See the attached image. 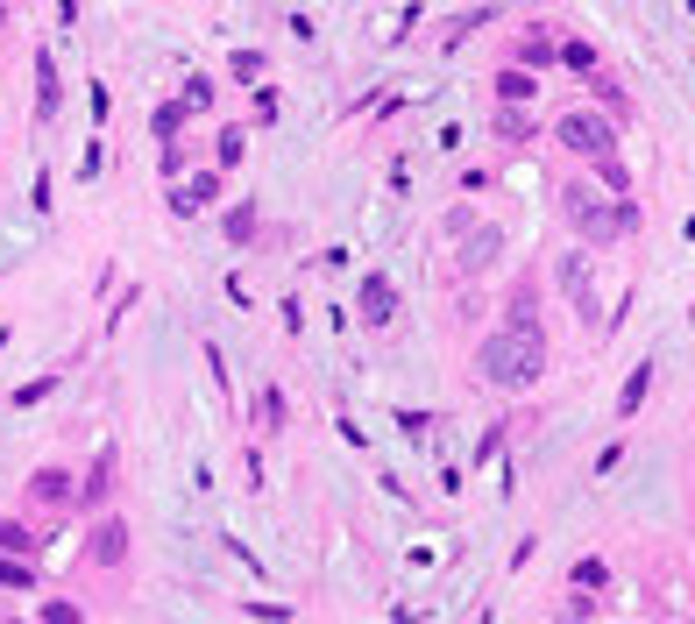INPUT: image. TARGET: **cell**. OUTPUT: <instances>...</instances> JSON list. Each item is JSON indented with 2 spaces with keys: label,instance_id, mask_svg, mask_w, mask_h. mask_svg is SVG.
<instances>
[{
  "label": "cell",
  "instance_id": "1",
  "mask_svg": "<svg viewBox=\"0 0 695 624\" xmlns=\"http://www.w3.org/2000/svg\"><path fill=\"white\" fill-rule=\"evenodd\" d=\"M511 312H518V320H511L504 334H490L476 362H483L490 383H504V390H532L539 376H547V341H539V327L525 320V298H518Z\"/></svg>",
  "mask_w": 695,
  "mask_h": 624
},
{
  "label": "cell",
  "instance_id": "2",
  "mask_svg": "<svg viewBox=\"0 0 695 624\" xmlns=\"http://www.w3.org/2000/svg\"><path fill=\"white\" fill-rule=\"evenodd\" d=\"M568 213H575V227L589 234V242H610V234L639 227V206H632V199H625V206H596L589 192H568Z\"/></svg>",
  "mask_w": 695,
  "mask_h": 624
},
{
  "label": "cell",
  "instance_id": "3",
  "mask_svg": "<svg viewBox=\"0 0 695 624\" xmlns=\"http://www.w3.org/2000/svg\"><path fill=\"white\" fill-rule=\"evenodd\" d=\"M561 142H568L575 156H589V164H610V156H617V135H610V121H603V114H582V107L561 121Z\"/></svg>",
  "mask_w": 695,
  "mask_h": 624
},
{
  "label": "cell",
  "instance_id": "4",
  "mask_svg": "<svg viewBox=\"0 0 695 624\" xmlns=\"http://www.w3.org/2000/svg\"><path fill=\"white\" fill-rule=\"evenodd\" d=\"M362 320L369 327H391L398 320V284L391 277H362Z\"/></svg>",
  "mask_w": 695,
  "mask_h": 624
},
{
  "label": "cell",
  "instance_id": "5",
  "mask_svg": "<svg viewBox=\"0 0 695 624\" xmlns=\"http://www.w3.org/2000/svg\"><path fill=\"white\" fill-rule=\"evenodd\" d=\"M86 554H93L100 568H121V561H128V525H121V518H100V525H93V546H86Z\"/></svg>",
  "mask_w": 695,
  "mask_h": 624
},
{
  "label": "cell",
  "instance_id": "6",
  "mask_svg": "<svg viewBox=\"0 0 695 624\" xmlns=\"http://www.w3.org/2000/svg\"><path fill=\"white\" fill-rule=\"evenodd\" d=\"M29 497H36V504H71L79 490H71L64 468H36V476H29Z\"/></svg>",
  "mask_w": 695,
  "mask_h": 624
},
{
  "label": "cell",
  "instance_id": "7",
  "mask_svg": "<svg viewBox=\"0 0 695 624\" xmlns=\"http://www.w3.org/2000/svg\"><path fill=\"white\" fill-rule=\"evenodd\" d=\"M36 554V532L22 518H0V561H29Z\"/></svg>",
  "mask_w": 695,
  "mask_h": 624
},
{
  "label": "cell",
  "instance_id": "8",
  "mask_svg": "<svg viewBox=\"0 0 695 624\" xmlns=\"http://www.w3.org/2000/svg\"><path fill=\"white\" fill-rule=\"evenodd\" d=\"M646 390H653V362H639V369L625 376V390H617V419H632V412L646 405Z\"/></svg>",
  "mask_w": 695,
  "mask_h": 624
},
{
  "label": "cell",
  "instance_id": "9",
  "mask_svg": "<svg viewBox=\"0 0 695 624\" xmlns=\"http://www.w3.org/2000/svg\"><path fill=\"white\" fill-rule=\"evenodd\" d=\"M107 490H114V454L93 461V476L79 483V504H107Z\"/></svg>",
  "mask_w": 695,
  "mask_h": 624
},
{
  "label": "cell",
  "instance_id": "10",
  "mask_svg": "<svg viewBox=\"0 0 695 624\" xmlns=\"http://www.w3.org/2000/svg\"><path fill=\"white\" fill-rule=\"evenodd\" d=\"M206 199H213V171H199V178H185V185L171 192V206H178V213H199Z\"/></svg>",
  "mask_w": 695,
  "mask_h": 624
},
{
  "label": "cell",
  "instance_id": "11",
  "mask_svg": "<svg viewBox=\"0 0 695 624\" xmlns=\"http://www.w3.org/2000/svg\"><path fill=\"white\" fill-rule=\"evenodd\" d=\"M497 93H504V107L532 100V71H504V78H497Z\"/></svg>",
  "mask_w": 695,
  "mask_h": 624
},
{
  "label": "cell",
  "instance_id": "12",
  "mask_svg": "<svg viewBox=\"0 0 695 624\" xmlns=\"http://www.w3.org/2000/svg\"><path fill=\"white\" fill-rule=\"evenodd\" d=\"M242 149H249V142H242V128H227V135H220V149H213V164H220V171H235V164H242Z\"/></svg>",
  "mask_w": 695,
  "mask_h": 624
},
{
  "label": "cell",
  "instance_id": "13",
  "mask_svg": "<svg viewBox=\"0 0 695 624\" xmlns=\"http://www.w3.org/2000/svg\"><path fill=\"white\" fill-rule=\"evenodd\" d=\"M0 589H36V568L29 561H0Z\"/></svg>",
  "mask_w": 695,
  "mask_h": 624
},
{
  "label": "cell",
  "instance_id": "14",
  "mask_svg": "<svg viewBox=\"0 0 695 624\" xmlns=\"http://www.w3.org/2000/svg\"><path fill=\"white\" fill-rule=\"evenodd\" d=\"M43 624H86V610L64 603V596H50V603H43Z\"/></svg>",
  "mask_w": 695,
  "mask_h": 624
},
{
  "label": "cell",
  "instance_id": "15",
  "mask_svg": "<svg viewBox=\"0 0 695 624\" xmlns=\"http://www.w3.org/2000/svg\"><path fill=\"white\" fill-rule=\"evenodd\" d=\"M36 78H43V93H36V107H43V114H57V71H50V57H36Z\"/></svg>",
  "mask_w": 695,
  "mask_h": 624
},
{
  "label": "cell",
  "instance_id": "16",
  "mask_svg": "<svg viewBox=\"0 0 695 624\" xmlns=\"http://www.w3.org/2000/svg\"><path fill=\"white\" fill-rule=\"evenodd\" d=\"M227 234H235V242H249V234H256V206H235V213H227Z\"/></svg>",
  "mask_w": 695,
  "mask_h": 624
},
{
  "label": "cell",
  "instance_id": "17",
  "mask_svg": "<svg viewBox=\"0 0 695 624\" xmlns=\"http://www.w3.org/2000/svg\"><path fill=\"white\" fill-rule=\"evenodd\" d=\"M518 57H525V64H547V57H554V36H525Z\"/></svg>",
  "mask_w": 695,
  "mask_h": 624
},
{
  "label": "cell",
  "instance_id": "18",
  "mask_svg": "<svg viewBox=\"0 0 695 624\" xmlns=\"http://www.w3.org/2000/svg\"><path fill=\"white\" fill-rule=\"evenodd\" d=\"M596 100H603L610 114H632V100H625V93H617V86H610V78H596Z\"/></svg>",
  "mask_w": 695,
  "mask_h": 624
},
{
  "label": "cell",
  "instance_id": "19",
  "mask_svg": "<svg viewBox=\"0 0 695 624\" xmlns=\"http://www.w3.org/2000/svg\"><path fill=\"white\" fill-rule=\"evenodd\" d=\"M178 128H185V107H157V135H164V142H171V135H178Z\"/></svg>",
  "mask_w": 695,
  "mask_h": 624
},
{
  "label": "cell",
  "instance_id": "20",
  "mask_svg": "<svg viewBox=\"0 0 695 624\" xmlns=\"http://www.w3.org/2000/svg\"><path fill=\"white\" fill-rule=\"evenodd\" d=\"M561 57H568L575 71H589V64H596V50H589V43H561Z\"/></svg>",
  "mask_w": 695,
  "mask_h": 624
},
{
  "label": "cell",
  "instance_id": "21",
  "mask_svg": "<svg viewBox=\"0 0 695 624\" xmlns=\"http://www.w3.org/2000/svg\"><path fill=\"white\" fill-rule=\"evenodd\" d=\"M497 128H504L511 142H518V135H532V121H518V107H504V114H497Z\"/></svg>",
  "mask_w": 695,
  "mask_h": 624
},
{
  "label": "cell",
  "instance_id": "22",
  "mask_svg": "<svg viewBox=\"0 0 695 624\" xmlns=\"http://www.w3.org/2000/svg\"><path fill=\"white\" fill-rule=\"evenodd\" d=\"M0 22H8V8H0Z\"/></svg>",
  "mask_w": 695,
  "mask_h": 624
}]
</instances>
